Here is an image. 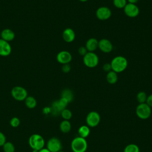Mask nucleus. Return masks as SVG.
Returning a JSON list of instances; mask_svg holds the SVG:
<instances>
[{
	"mask_svg": "<svg viewBox=\"0 0 152 152\" xmlns=\"http://www.w3.org/2000/svg\"><path fill=\"white\" fill-rule=\"evenodd\" d=\"M112 70L119 73L124 71L128 66L127 59L122 56H117L113 58L110 62Z\"/></svg>",
	"mask_w": 152,
	"mask_h": 152,
	"instance_id": "obj_1",
	"label": "nucleus"
},
{
	"mask_svg": "<svg viewBox=\"0 0 152 152\" xmlns=\"http://www.w3.org/2000/svg\"><path fill=\"white\" fill-rule=\"evenodd\" d=\"M87 147L86 139L79 136L75 137L71 143V148L73 152H86Z\"/></svg>",
	"mask_w": 152,
	"mask_h": 152,
	"instance_id": "obj_2",
	"label": "nucleus"
},
{
	"mask_svg": "<svg viewBox=\"0 0 152 152\" xmlns=\"http://www.w3.org/2000/svg\"><path fill=\"white\" fill-rule=\"evenodd\" d=\"M45 144L44 138L38 134H32L28 139V144L32 150H40L44 148Z\"/></svg>",
	"mask_w": 152,
	"mask_h": 152,
	"instance_id": "obj_3",
	"label": "nucleus"
},
{
	"mask_svg": "<svg viewBox=\"0 0 152 152\" xmlns=\"http://www.w3.org/2000/svg\"><path fill=\"white\" fill-rule=\"evenodd\" d=\"M137 116L141 119H147L151 114V107L146 103H139L135 109Z\"/></svg>",
	"mask_w": 152,
	"mask_h": 152,
	"instance_id": "obj_4",
	"label": "nucleus"
},
{
	"mask_svg": "<svg viewBox=\"0 0 152 152\" xmlns=\"http://www.w3.org/2000/svg\"><path fill=\"white\" fill-rule=\"evenodd\" d=\"M99 57L94 52H88L83 56L84 64L88 68H94L99 64Z\"/></svg>",
	"mask_w": 152,
	"mask_h": 152,
	"instance_id": "obj_5",
	"label": "nucleus"
},
{
	"mask_svg": "<svg viewBox=\"0 0 152 152\" xmlns=\"http://www.w3.org/2000/svg\"><path fill=\"white\" fill-rule=\"evenodd\" d=\"M12 97L17 101H23L28 96L26 89L21 86L14 87L11 91Z\"/></svg>",
	"mask_w": 152,
	"mask_h": 152,
	"instance_id": "obj_6",
	"label": "nucleus"
},
{
	"mask_svg": "<svg viewBox=\"0 0 152 152\" xmlns=\"http://www.w3.org/2000/svg\"><path fill=\"white\" fill-rule=\"evenodd\" d=\"M86 122L88 126L91 128L96 127L100 122V116L99 113L96 111L90 112L86 116Z\"/></svg>",
	"mask_w": 152,
	"mask_h": 152,
	"instance_id": "obj_7",
	"label": "nucleus"
},
{
	"mask_svg": "<svg viewBox=\"0 0 152 152\" xmlns=\"http://www.w3.org/2000/svg\"><path fill=\"white\" fill-rule=\"evenodd\" d=\"M47 148L50 152H58L62 149V143L61 140L56 137L50 138L46 144Z\"/></svg>",
	"mask_w": 152,
	"mask_h": 152,
	"instance_id": "obj_8",
	"label": "nucleus"
},
{
	"mask_svg": "<svg viewBox=\"0 0 152 152\" xmlns=\"http://www.w3.org/2000/svg\"><path fill=\"white\" fill-rule=\"evenodd\" d=\"M112 15L111 10L109 8L107 7H100L98 8L96 11V17L102 21L108 20Z\"/></svg>",
	"mask_w": 152,
	"mask_h": 152,
	"instance_id": "obj_9",
	"label": "nucleus"
},
{
	"mask_svg": "<svg viewBox=\"0 0 152 152\" xmlns=\"http://www.w3.org/2000/svg\"><path fill=\"white\" fill-rule=\"evenodd\" d=\"M124 11L128 17L135 18L139 15L140 9L136 4L127 3L124 8Z\"/></svg>",
	"mask_w": 152,
	"mask_h": 152,
	"instance_id": "obj_10",
	"label": "nucleus"
},
{
	"mask_svg": "<svg viewBox=\"0 0 152 152\" xmlns=\"http://www.w3.org/2000/svg\"><path fill=\"white\" fill-rule=\"evenodd\" d=\"M56 60L62 65L69 64L72 60V55L67 50H61L57 54Z\"/></svg>",
	"mask_w": 152,
	"mask_h": 152,
	"instance_id": "obj_11",
	"label": "nucleus"
},
{
	"mask_svg": "<svg viewBox=\"0 0 152 152\" xmlns=\"http://www.w3.org/2000/svg\"><path fill=\"white\" fill-rule=\"evenodd\" d=\"M98 48L104 53H109L113 49V45L109 40L102 39L99 41Z\"/></svg>",
	"mask_w": 152,
	"mask_h": 152,
	"instance_id": "obj_12",
	"label": "nucleus"
},
{
	"mask_svg": "<svg viewBox=\"0 0 152 152\" xmlns=\"http://www.w3.org/2000/svg\"><path fill=\"white\" fill-rule=\"evenodd\" d=\"M12 51L11 46L9 42L0 39V56H8Z\"/></svg>",
	"mask_w": 152,
	"mask_h": 152,
	"instance_id": "obj_13",
	"label": "nucleus"
},
{
	"mask_svg": "<svg viewBox=\"0 0 152 152\" xmlns=\"http://www.w3.org/2000/svg\"><path fill=\"white\" fill-rule=\"evenodd\" d=\"M62 38L65 42H72L75 40V33L72 28H66L62 32Z\"/></svg>",
	"mask_w": 152,
	"mask_h": 152,
	"instance_id": "obj_14",
	"label": "nucleus"
},
{
	"mask_svg": "<svg viewBox=\"0 0 152 152\" xmlns=\"http://www.w3.org/2000/svg\"><path fill=\"white\" fill-rule=\"evenodd\" d=\"M1 39L8 42L12 41L15 38L14 32L10 28H5L1 33Z\"/></svg>",
	"mask_w": 152,
	"mask_h": 152,
	"instance_id": "obj_15",
	"label": "nucleus"
},
{
	"mask_svg": "<svg viewBox=\"0 0 152 152\" xmlns=\"http://www.w3.org/2000/svg\"><path fill=\"white\" fill-rule=\"evenodd\" d=\"M98 43L99 41L96 38H90L87 40L85 47L88 52H94L98 48Z\"/></svg>",
	"mask_w": 152,
	"mask_h": 152,
	"instance_id": "obj_16",
	"label": "nucleus"
},
{
	"mask_svg": "<svg viewBox=\"0 0 152 152\" xmlns=\"http://www.w3.org/2000/svg\"><path fill=\"white\" fill-rule=\"evenodd\" d=\"M61 131L64 134L68 133L71 129V124L68 120H63L59 125Z\"/></svg>",
	"mask_w": 152,
	"mask_h": 152,
	"instance_id": "obj_17",
	"label": "nucleus"
},
{
	"mask_svg": "<svg viewBox=\"0 0 152 152\" xmlns=\"http://www.w3.org/2000/svg\"><path fill=\"white\" fill-rule=\"evenodd\" d=\"M90 133V127L87 125H82L81 126L78 130V136L84 138H86Z\"/></svg>",
	"mask_w": 152,
	"mask_h": 152,
	"instance_id": "obj_18",
	"label": "nucleus"
},
{
	"mask_svg": "<svg viewBox=\"0 0 152 152\" xmlns=\"http://www.w3.org/2000/svg\"><path fill=\"white\" fill-rule=\"evenodd\" d=\"M118 74L113 71H110L107 73L106 75V80L108 83L110 84H115L118 81Z\"/></svg>",
	"mask_w": 152,
	"mask_h": 152,
	"instance_id": "obj_19",
	"label": "nucleus"
},
{
	"mask_svg": "<svg viewBox=\"0 0 152 152\" xmlns=\"http://www.w3.org/2000/svg\"><path fill=\"white\" fill-rule=\"evenodd\" d=\"M25 104L28 109H33L37 105V101L36 99L31 96H27L24 100Z\"/></svg>",
	"mask_w": 152,
	"mask_h": 152,
	"instance_id": "obj_20",
	"label": "nucleus"
},
{
	"mask_svg": "<svg viewBox=\"0 0 152 152\" xmlns=\"http://www.w3.org/2000/svg\"><path fill=\"white\" fill-rule=\"evenodd\" d=\"M61 97H63L68 100L69 103L71 102L74 99V94L72 91L68 88H65L62 90L61 93Z\"/></svg>",
	"mask_w": 152,
	"mask_h": 152,
	"instance_id": "obj_21",
	"label": "nucleus"
},
{
	"mask_svg": "<svg viewBox=\"0 0 152 152\" xmlns=\"http://www.w3.org/2000/svg\"><path fill=\"white\" fill-rule=\"evenodd\" d=\"M124 152H140V148L137 144L131 143L125 147Z\"/></svg>",
	"mask_w": 152,
	"mask_h": 152,
	"instance_id": "obj_22",
	"label": "nucleus"
},
{
	"mask_svg": "<svg viewBox=\"0 0 152 152\" xmlns=\"http://www.w3.org/2000/svg\"><path fill=\"white\" fill-rule=\"evenodd\" d=\"M4 152H15V146L11 142H5L2 146Z\"/></svg>",
	"mask_w": 152,
	"mask_h": 152,
	"instance_id": "obj_23",
	"label": "nucleus"
},
{
	"mask_svg": "<svg viewBox=\"0 0 152 152\" xmlns=\"http://www.w3.org/2000/svg\"><path fill=\"white\" fill-rule=\"evenodd\" d=\"M136 98L139 103H144L146 102L147 96L144 91H140L137 93Z\"/></svg>",
	"mask_w": 152,
	"mask_h": 152,
	"instance_id": "obj_24",
	"label": "nucleus"
},
{
	"mask_svg": "<svg viewBox=\"0 0 152 152\" xmlns=\"http://www.w3.org/2000/svg\"><path fill=\"white\" fill-rule=\"evenodd\" d=\"M61 115L62 116V118L64 119V120H68L69 121L72 116V112L70 110L68 109H63L61 112Z\"/></svg>",
	"mask_w": 152,
	"mask_h": 152,
	"instance_id": "obj_25",
	"label": "nucleus"
},
{
	"mask_svg": "<svg viewBox=\"0 0 152 152\" xmlns=\"http://www.w3.org/2000/svg\"><path fill=\"white\" fill-rule=\"evenodd\" d=\"M113 5L119 9H124L127 4L126 0H113Z\"/></svg>",
	"mask_w": 152,
	"mask_h": 152,
	"instance_id": "obj_26",
	"label": "nucleus"
},
{
	"mask_svg": "<svg viewBox=\"0 0 152 152\" xmlns=\"http://www.w3.org/2000/svg\"><path fill=\"white\" fill-rule=\"evenodd\" d=\"M10 124L11 126L13 128H17V126H19L20 124V121L18 118L17 117H13L11 119Z\"/></svg>",
	"mask_w": 152,
	"mask_h": 152,
	"instance_id": "obj_27",
	"label": "nucleus"
},
{
	"mask_svg": "<svg viewBox=\"0 0 152 152\" xmlns=\"http://www.w3.org/2000/svg\"><path fill=\"white\" fill-rule=\"evenodd\" d=\"M78 52L81 56H84L88 52V50L85 46H81L78 48Z\"/></svg>",
	"mask_w": 152,
	"mask_h": 152,
	"instance_id": "obj_28",
	"label": "nucleus"
},
{
	"mask_svg": "<svg viewBox=\"0 0 152 152\" xmlns=\"http://www.w3.org/2000/svg\"><path fill=\"white\" fill-rule=\"evenodd\" d=\"M71 70V66L69 64H64L62 65V71L64 73H68Z\"/></svg>",
	"mask_w": 152,
	"mask_h": 152,
	"instance_id": "obj_29",
	"label": "nucleus"
},
{
	"mask_svg": "<svg viewBox=\"0 0 152 152\" xmlns=\"http://www.w3.org/2000/svg\"><path fill=\"white\" fill-rule=\"evenodd\" d=\"M6 142V137L2 132H0V146H3V145Z\"/></svg>",
	"mask_w": 152,
	"mask_h": 152,
	"instance_id": "obj_30",
	"label": "nucleus"
},
{
	"mask_svg": "<svg viewBox=\"0 0 152 152\" xmlns=\"http://www.w3.org/2000/svg\"><path fill=\"white\" fill-rule=\"evenodd\" d=\"M103 69L106 72H108L110 71H112V67H111V65L110 63H106L103 65Z\"/></svg>",
	"mask_w": 152,
	"mask_h": 152,
	"instance_id": "obj_31",
	"label": "nucleus"
},
{
	"mask_svg": "<svg viewBox=\"0 0 152 152\" xmlns=\"http://www.w3.org/2000/svg\"><path fill=\"white\" fill-rule=\"evenodd\" d=\"M150 107H152V94L147 96L146 102H145Z\"/></svg>",
	"mask_w": 152,
	"mask_h": 152,
	"instance_id": "obj_32",
	"label": "nucleus"
},
{
	"mask_svg": "<svg viewBox=\"0 0 152 152\" xmlns=\"http://www.w3.org/2000/svg\"><path fill=\"white\" fill-rule=\"evenodd\" d=\"M127 1H128V2L129 3V4H136L139 0H127Z\"/></svg>",
	"mask_w": 152,
	"mask_h": 152,
	"instance_id": "obj_33",
	"label": "nucleus"
},
{
	"mask_svg": "<svg viewBox=\"0 0 152 152\" xmlns=\"http://www.w3.org/2000/svg\"><path fill=\"white\" fill-rule=\"evenodd\" d=\"M39 152H50L47 148H43L41 150H39Z\"/></svg>",
	"mask_w": 152,
	"mask_h": 152,
	"instance_id": "obj_34",
	"label": "nucleus"
},
{
	"mask_svg": "<svg viewBox=\"0 0 152 152\" xmlns=\"http://www.w3.org/2000/svg\"><path fill=\"white\" fill-rule=\"evenodd\" d=\"M78 1H80V2H86V1H87L88 0H78Z\"/></svg>",
	"mask_w": 152,
	"mask_h": 152,
	"instance_id": "obj_35",
	"label": "nucleus"
},
{
	"mask_svg": "<svg viewBox=\"0 0 152 152\" xmlns=\"http://www.w3.org/2000/svg\"><path fill=\"white\" fill-rule=\"evenodd\" d=\"M32 152H39V150H33Z\"/></svg>",
	"mask_w": 152,
	"mask_h": 152,
	"instance_id": "obj_36",
	"label": "nucleus"
},
{
	"mask_svg": "<svg viewBox=\"0 0 152 152\" xmlns=\"http://www.w3.org/2000/svg\"><path fill=\"white\" fill-rule=\"evenodd\" d=\"M58 152H65V151H62V150H61V151H58Z\"/></svg>",
	"mask_w": 152,
	"mask_h": 152,
	"instance_id": "obj_37",
	"label": "nucleus"
}]
</instances>
